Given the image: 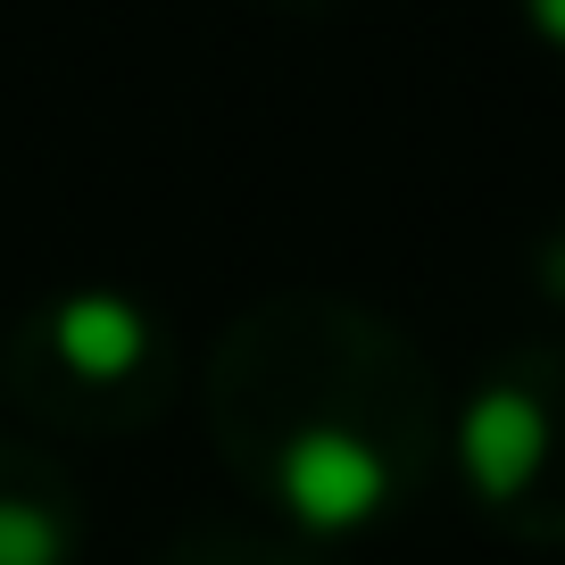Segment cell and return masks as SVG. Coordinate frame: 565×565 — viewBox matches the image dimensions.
<instances>
[{"instance_id": "cell-1", "label": "cell", "mask_w": 565, "mask_h": 565, "mask_svg": "<svg viewBox=\"0 0 565 565\" xmlns=\"http://www.w3.org/2000/svg\"><path fill=\"white\" fill-rule=\"evenodd\" d=\"M209 449L300 541H358L433 491L449 407L424 350L350 291H266L209 350Z\"/></svg>"}, {"instance_id": "cell-2", "label": "cell", "mask_w": 565, "mask_h": 565, "mask_svg": "<svg viewBox=\"0 0 565 565\" xmlns=\"http://www.w3.org/2000/svg\"><path fill=\"white\" fill-rule=\"evenodd\" d=\"M0 383L25 424L117 441V433H150L175 407L183 341L150 300L117 282H75L0 333Z\"/></svg>"}, {"instance_id": "cell-3", "label": "cell", "mask_w": 565, "mask_h": 565, "mask_svg": "<svg viewBox=\"0 0 565 565\" xmlns=\"http://www.w3.org/2000/svg\"><path fill=\"white\" fill-rule=\"evenodd\" d=\"M449 466L482 524L565 548V350H508L449 416Z\"/></svg>"}, {"instance_id": "cell-4", "label": "cell", "mask_w": 565, "mask_h": 565, "mask_svg": "<svg viewBox=\"0 0 565 565\" xmlns=\"http://www.w3.org/2000/svg\"><path fill=\"white\" fill-rule=\"evenodd\" d=\"M84 499L51 449L0 433V565H84Z\"/></svg>"}, {"instance_id": "cell-5", "label": "cell", "mask_w": 565, "mask_h": 565, "mask_svg": "<svg viewBox=\"0 0 565 565\" xmlns=\"http://www.w3.org/2000/svg\"><path fill=\"white\" fill-rule=\"evenodd\" d=\"M159 565H333V548L300 541V532H258V524H192L159 548Z\"/></svg>"}, {"instance_id": "cell-6", "label": "cell", "mask_w": 565, "mask_h": 565, "mask_svg": "<svg viewBox=\"0 0 565 565\" xmlns=\"http://www.w3.org/2000/svg\"><path fill=\"white\" fill-rule=\"evenodd\" d=\"M532 275H541V291L565 308V225H548L541 242H532Z\"/></svg>"}, {"instance_id": "cell-7", "label": "cell", "mask_w": 565, "mask_h": 565, "mask_svg": "<svg viewBox=\"0 0 565 565\" xmlns=\"http://www.w3.org/2000/svg\"><path fill=\"white\" fill-rule=\"evenodd\" d=\"M515 9H524V25H532V34H541L548 51L565 58V0H515Z\"/></svg>"}]
</instances>
